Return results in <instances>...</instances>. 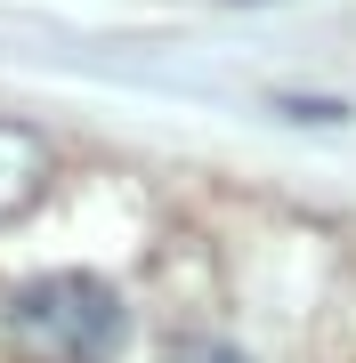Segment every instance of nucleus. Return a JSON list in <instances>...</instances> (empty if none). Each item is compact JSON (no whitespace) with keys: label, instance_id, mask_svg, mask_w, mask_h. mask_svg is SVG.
Listing matches in <instances>:
<instances>
[{"label":"nucleus","instance_id":"obj_1","mask_svg":"<svg viewBox=\"0 0 356 363\" xmlns=\"http://www.w3.org/2000/svg\"><path fill=\"white\" fill-rule=\"evenodd\" d=\"M122 291L106 274H81V267H57V274H33L25 291L9 298V339L41 363H106L122 347Z\"/></svg>","mask_w":356,"mask_h":363},{"label":"nucleus","instance_id":"obj_2","mask_svg":"<svg viewBox=\"0 0 356 363\" xmlns=\"http://www.w3.org/2000/svg\"><path fill=\"white\" fill-rule=\"evenodd\" d=\"M284 121H308V130H332V121H348V97H267Z\"/></svg>","mask_w":356,"mask_h":363},{"label":"nucleus","instance_id":"obj_3","mask_svg":"<svg viewBox=\"0 0 356 363\" xmlns=\"http://www.w3.org/2000/svg\"><path fill=\"white\" fill-rule=\"evenodd\" d=\"M186 363H251V355L227 347V339H203V347H186Z\"/></svg>","mask_w":356,"mask_h":363}]
</instances>
